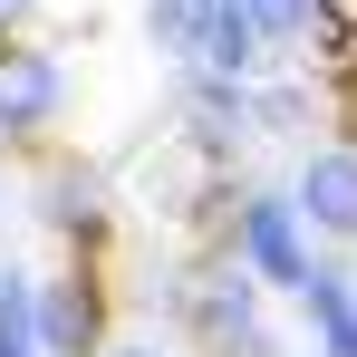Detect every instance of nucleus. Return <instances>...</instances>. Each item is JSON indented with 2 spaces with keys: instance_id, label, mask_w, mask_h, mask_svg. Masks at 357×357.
I'll return each instance as SVG.
<instances>
[{
  "instance_id": "f257e3e1",
  "label": "nucleus",
  "mask_w": 357,
  "mask_h": 357,
  "mask_svg": "<svg viewBox=\"0 0 357 357\" xmlns=\"http://www.w3.org/2000/svg\"><path fill=\"white\" fill-rule=\"evenodd\" d=\"M68 107V68L29 39H0V145H39Z\"/></svg>"
},
{
  "instance_id": "f03ea898",
  "label": "nucleus",
  "mask_w": 357,
  "mask_h": 357,
  "mask_svg": "<svg viewBox=\"0 0 357 357\" xmlns=\"http://www.w3.org/2000/svg\"><path fill=\"white\" fill-rule=\"evenodd\" d=\"M232 241H241V261L271 280V290H309V241H299V193H251L232 213Z\"/></svg>"
},
{
  "instance_id": "7ed1b4c3",
  "label": "nucleus",
  "mask_w": 357,
  "mask_h": 357,
  "mask_svg": "<svg viewBox=\"0 0 357 357\" xmlns=\"http://www.w3.org/2000/svg\"><path fill=\"white\" fill-rule=\"evenodd\" d=\"M251 280H261V271H213L203 290H183V319L203 328V348H222V357H271V328H261Z\"/></svg>"
},
{
  "instance_id": "20e7f679",
  "label": "nucleus",
  "mask_w": 357,
  "mask_h": 357,
  "mask_svg": "<svg viewBox=\"0 0 357 357\" xmlns=\"http://www.w3.org/2000/svg\"><path fill=\"white\" fill-rule=\"evenodd\" d=\"M299 222L328 241H357V145H319L299 165Z\"/></svg>"
},
{
  "instance_id": "39448f33",
  "label": "nucleus",
  "mask_w": 357,
  "mask_h": 357,
  "mask_svg": "<svg viewBox=\"0 0 357 357\" xmlns=\"http://www.w3.org/2000/svg\"><path fill=\"white\" fill-rule=\"evenodd\" d=\"M39 338H49V357H97V299L77 280H49L39 290Z\"/></svg>"
},
{
  "instance_id": "423d86ee",
  "label": "nucleus",
  "mask_w": 357,
  "mask_h": 357,
  "mask_svg": "<svg viewBox=\"0 0 357 357\" xmlns=\"http://www.w3.org/2000/svg\"><path fill=\"white\" fill-rule=\"evenodd\" d=\"M309 328H319V348L328 357H357V290H348V271H309Z\"/></svg>"
},
{
  "instance_id": "0eeeda50",
  "label": "nucleus",
  "mask_w": 357,
  "mask_h": 357,
  "mask_svg": "<svg viewBox=\"0 0 357 357\" xmlns=\"http://www.w3.org/2000/svg\"><path fill=\"white\" fill-rule=\"evenodd\" d=\"M0 357H49V338H39V280H0Z\"/></svg>"
},
{
  "instance_id": "6e6552de",
  "label": "nucleus",
  "mask_w": 357,
  "mask_h": 357,
  "mask_svg": "<svg viewBox=\"0 0 357 357\" xmlns=\"http://www.w3.org/2000/svg\"><path fill=\"white\" fill-rule=\"evenodd\" d=\"M145 39L165 49V59L193 68V39H203V0H145Z\"/></svg>"
},
{
  "instance_id": "1a4fd4ad",
  "label": "nucleus",
  "mask_w": 357,
  "mask_h": 357,
  "mask_svg": "<svg viewBox=\"0 0 357 357\" xmlns=\"http://www.w3.org/2000/svg\"><path fill=\"white\" fill-rule=\"evenodd\" d=\"M49 222H68V232H97V174L59 165V174H49Z\"/></svg>"
},
{
  "instance_id": "9d476101",
  "label": "nucleus",
  "mask_w": 357,
  "mask_h": 357,
  "mask_svg": "<svg viewBox=\"0 0 357 357\" xmlns=\"http://www.w3.org/2000/svg\"><path fill=\"white\" fill-rule=\"evenodd\" d=\"M251 10H261V29H271V49H280V39L309 29V10H319V0H251Z\"/></svg>"
},
{
  "instance_id": "9b49d317",
  "label": "nucleus",
  "mask_w": 357,
  "mask_h": 357,
  "mask_svg": "<svg viewBox=\"0 0 357 357\" xmlns=\"http://www.w3.org/2000/svg\"><path fill=\"white\" fill-rule=\"evenodd\" d=\"M20 20H29V0H0V39H20Z\"/></svg>"
},
{
  "instance_id": "f8f14e48",
  "label": "nucleus",
  "mask_w": 357,
  "mask_h": 357,
  "mask_svg": "<svg viewBox=\"0 0 357 357\" xmlns=\"http://www.w3.org/2000/svg\"><path fill=\"white\" fill-rule=\"evenodd\" d=\"M97 357H155V348H145V338H116V348H97Z\"/></svg>"
},
{
  "instance_id": "ddd939ff",
  "label": "nucleus",
  "mask_w": 357,
  "mask_h": 357,
  "mask_svg": "<svg viewBox=\"0 0 357 357\" xmlns=\"http://www.w3.org/2000/svg\"><path fill=\"white\" fill-rule=\"evenodd\" d=\"M0 280H10V271H0Z\"/></svg>"
}]
</instances>
